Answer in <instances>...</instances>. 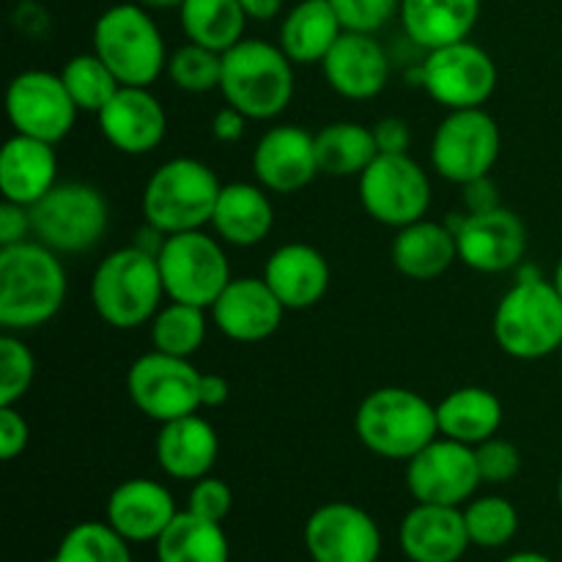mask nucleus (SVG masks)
Instances as JSON below:
<instances>
[{
	"instance_id": "1",
	"label": "nucleus",
	"mask_w": 562,
	"mask_h": 562,
	"mask_svg": "<svg viewBox=\"0 0 562 562\" xmlns=\"http://www.w3.org/2000/svg\"><path fill=\"white\" fill-rule=\"evenodd\" d=\"M66 300L58 252L42 241L0 247V324L9 333L36 329L55 318Z\"/></svg>"
},
{
	"instance_id": "2",
	"label": "nucleus",
	"mask_w": 562,
	"mask_h": 562,
	"mask_svg": "<svg viewBox=\"0 0 562 562\" xmlns=\"http://www.w3.org/2000/svg\"><path fill=\"white\" fill-rule=\"evenodd\" d=\"M165 294L157 252L146 247H121L97 267L91 300L99 318L115 329H135L159 313Z\"/></svg>"
},
{
	"instance_id": "3",
	"label": "nucleus",
	"mask_w": 562,
	"mask_h": 562,
	"mask_svg": "<svg viewBox=\"0 0 562 562\" xmlns=\"http://www.w3.org/2000/svg\"><path fill=\"white\" fill-rule=\"evenodd\" d=\"M220 91L225 102L247 119H278L294 97L291 58L261 38H241L228 53H223Z\"/></svg>"
},
{
	"instance_id": "4",
	"label": "nucleus",
	"mask_w": 562,
	"mask_h": 562,
	"mask_svg": "<svg viewBox=\"0 0 562 562\" xmlns=\"http://www.w3.org/2000/svg\"><path fill=\"white\" fill-rule=\"evenodd\" d=\"M355 428L371 453L390 461H409L437 439V406L415 390H373L357 409Z\"/></svg>"
},
{
	"instance_id": "5",
	"label": "nucleus",
	"mask_w": 562,
	"mask_h": 562,
	"mask_svg": "<svg viewBox=\"0 0 562 562\" xmlns=\"http://www.w3.org/2000/svg\"><path fill=\"white\" fill-rule=\"evenodd\" d=\"M220 181L209 165L179 157L159 165L143 190V217L159 234L201 231L212 223L220 198Z\"/></svg>"
},
{
	"instance_id": "6",
	"label": "nucleus",
	"mask_w": 562,
	"mask_h": 562,
	"mask_svg": "<svg viewBox=\"0 0 562 562\" xmlns=\"http://www.w3.org/2000/svg\"><path fill=\"white\" fill-rule=\"evenodd\" d=\"M494 340L516 360H543L562 349V296L541 278L519 280L494 311Z\"/></svg>"
},
{
	"instance_id": "7",
	"label": "nucleus",
	"mask_w": 562,
	"mask_h": 562,
	"mask_svg": "<svg viewBox=\"0 0 562 562\" xmlns=\"http://www.w3.org/2000/svg\"><path fill=\"white\" fill-rule=\"evenodd\" d=\"M93 53L121 86L148 88L168 66L162 33L143 5H110L93 25Z\"/></svg>"
},
{
	"instance_id": "8",
	"label": "nucleus",
	"mask_w": 562,
	"mask_h": 562,
	"mask_svg": "<svg viewBox=\"0 0 562 562\" xmlns=\"http://www.w3.org/2000/svg\"><path fill=\"white\" fill-rule=\"evenodd\" d=\"M110 209L102 192L82 181L55 184L31 206V228L36 241L55 252L91 250L104 236Z\"/></svg>"
},
{
	"instance_id": "9",
	"label": "nucleus",
	"mask_w": 562,
	"mask_h": 562,
	"mask_svg": "<svg viewBox=\"0 0 562 562\" xmlns=\"http://www.w3.org/2000/svg\"><path fill=\"white\" fill-rule=\"evenodd\" d=\"M157 263L165 294L173 302L195 307H212L234 280L220 241L203 231L165 236L157 250Z\"/></svg>"
},
{
	"instance_id": "10",
	"label": "nucleus",
	"mask_w": 562,
	"mask_h": 562,
	"mask_svg": "<svg viewBox=\"0 0 562 562\" xmlns=\"http://www.w3.org/2000/svg\"><path fill=\"white\" fill-rule=\"evenodd\" d=\"M360 201L376 223L404 228L426 217L431 181L409 154H379L360 173Z\"/></svg>"
},
{
	"instance_id": "11",
	"label": "nucleus",
	"mask_w": 562,
	"mask_h": 562,
	"mask_svg": "<svg viewBox=\"0 0 562 562\" xmlns=\"http://www.w3.org/2000/svg\"><path fill=\"white\" fill-rule=\"evenodd\" d=\"M499 126L483 108L450 110L431 140V165L442 179L470 184L483 179L499 157Z\"/></svg>"
},
{
	"instance_id": "12",
	"label": "nucleus",
	"mask_w": 562,
	"mask_h": 562,
	"mask_svg": "<svg viewBox=\"0 0 562 562\" xmlns=\"http://www.w3.org/2000/svg\"><path fill=\"white\" fill-rule=\"evenodd\" d=\"M126 393L148 420H179L195 415L201 406V373L184 357L154 349L132 362L126 373Z\"/></svg>"
},
{
	"instance_id": "13",
	"label": "nucleus",
	"mask_w": 562,
	"mask_h": 562,
	"mask_svg": "<svg viewBox=\"0 0 562 562\" xmlns=\"http://www.w3.org/2000/svg\"><path fill=\"white\" fill-rule=\"evenodd\" d=\"M417 82L450 110L481 108L497 86V66L486 49L464 38L431 49L417 69Z\"/></svg>"
},
{
	"instance_id": "14",
	"label": "nucleus",
	"mask_w": 562,
	"mask_h": 562,
	"mask_svg": "<svg viewBox=\"0 0 562 562\" xmlns=\"http://www.w3.org/2000/svg\"><path fill=\"white\" fill-rule=\"evenodd\" d=\"M481 483L475 448L456 439H434L406 461V486L417 503L459 508L477 492Z\"/></svg>"
},
{
	"instance_id": "15",
	"label": "nucleus",
	"mask_w": 562,
	"mask_h": 562,
	"mask_svg": "<svg viewBox=\"0 0 562 562\" xmlns=\"http://www.w3.org/2000/svg\"><path fill=\"white\" fill-rule=\"evenodd\" d=\"M5 113L16 135L36 137L44 143L64 140L77 119L75 99L66 91L60 75L49 71H22L9 82Z\"/></svg>"
},
{
	"instance_id": "16",
	"label": "nucleus",
	"mask_w": 562,
	"mask_h": 562,
	"mask_svg": "<svg viewBox=\"0 0 562 562\" xmlns=\"http://www.w3.org/2000/svg\"><path fill=\"white\" fill-rule=\"evenodd\" d=\"M305 547L313 562H376L382 532L373 516L357 505L329 503L307 519Z\"/></svg>"
},
{
	"instance_id": "17",
	"label": "nucleus",
	"mask_w": 562,
	"mask_h": 562,
	"mask_svg": "<svg viewBox=\"0 0 562 562\" xmlns=\"http://www.w3.org/2000/svg\"><path fill=\"white\" fill-rule=\"evenodd\" d=\"M459 258L477 272L497 274L514 269L527 252V228L510 209L472 212L453 228Z\"/></svg>"
},
{
	"instance_id": "18",
	"label": "nucleus",
	"mask_w": 562,
	"mask_h": 562,
	"mask_svg": "<svg viewBox=\"0 0 562 562\" xmlns=\"http://www.w3.org/2000/svg\"><path fill=\"white\" fill-rule=\"evenodd\" d=\"M97 119L104 140L132 157L154 151L168 130L165 108L154 93H148V88L140 86H121Z\"/></svg>"
},
{
	"instance_id": "19",
	"label": "nucleus",
	"mask_w": 562,
	"mask_h": 562,
	"mask_svg": "<svg viewBox=\"0 0 562 562\" xmlns=\"http://www.w3.org/2000/svg\"><path fill=\"white\" fill-rule=\"evenodd\" d=\"M252 173L263 190L300 192L318 173L316 135L294 124L272 126L252 151Z\"/></svg>"
},
{
	"instance_id": "20",
	"label": "nucleus",
	"mask_w": 562,
	"mask_h": 562,
	"mask_svg": "<svg viewBox=\"0 0 562 562\" xmlns=\"http://www.w3.org/2000/svg\"><path fill=\"white\" fill-rule=\"evenodd\" d=\"M283 302L274 296L263 278H239L225 285L212 305L220 333L239 344H256L269 338L283 322Z\"/></svg>"
},
{
	"instance_id": "21",
	"label": "nucleus",
	"mask_w": 562,
	"mask_h": 562,
	"mask_svg": "<svg viewBox=\"0 0 562 562\" xmlns=\"http://www.w3.org/2000/svg\"><path fill=\"white\" fill-rule=\"evenodd\" d=\"M322 69L329 86L346 99H373L390 80V58L373 33H340Z\"/></svg>"
},
{
	"instance_id": "22",
	"label": "nucleus",
	"mask_w": 562,
	"mask_h": 562,
	"mask_svg": "<svg viewBox=\"0 0 562 562\" xmlns=\"http://www.w3.org/2000/svg\"><path fill=\"white\" fill-rule=\"evenodd\" d=\"M176 514L179 510L168 488L148 477L124 481L108 499V525L130 543L157 541Z\"/></svg>"
},
{
	"instance_id": "23",
	"label": "nucleus",
	"mask_w": 562,
	"mask_h": 562,
	"mask_svg": "<svg viewBox=\"0 0 562 562\" xmlns=\"http://www.w3.org/2000/svg\"><path fill=\"white\" fill-rule=\"evenodd\" d=\"M464 510L417 503L401 525V549L412 562H459L470 547Z\"/></svg>"
},
{
	"instance_id": "24",
	"label": "nucleus",
	"mask_w": 562,
	"mask_h": 562,
	"mask_svg": "<svg viewBox=\"0 0 562 562\" xmlns=\"http://www.w3.org/2000/svg\"><path fill=\"white\" fill-rule=\"evenodd\" d=\"M263 280L283 302L285 311H307L327 294L329 263L316 247L291 241L269 256Z\"/></svg>"
},
{
	"instance_id": "25",
	"label": "nucleus",
	"mask_w": 562,
	"mask_h": 562,
	"mask_svg": "<svg viewBox=\"0 0 562 562\" xmlns=\"http://www.w3.org/2000/svg\"><path fill=\"white\" fill-rule=\"evenodd\" d=\"M58 157L53 143L14 135L0 148V190L3 201L31 209L55 187Z\"/></svg>"
},
{
	"instance_id": "26",
	"label": "nucleus",
	"mask_w": 562,
	"mask_h": 562,
	"mask_svg": "<svg viewBox=\"0 0 562 562\" xmlns=\"http://www.w3.org/2000/svg\"><path fill=\"white\" fill-rule=\"evenodd\" d=\"M157 461L170 477L201 481L212 472L220 456V439L212 423L198 415L162 423L157 434Z\"/></svg>"
},
{
	"instance_id": "27",
	"label": "nucleus",
	"mask_w": 562,
	"mask_h": 562,
	"mask_svg": "<svg viewBox=\"0 0 562 562\" xmlns=\"http://www.w3.org/2000/svg\"><path fill=\"white\" fill-rule=\"evenodd\" d=\"M481 16V0H401V22L417 47L428 53L464 42Z\"/></svg>"
},
{
	"instance_id": "28",
	"label": "nucleus",
	"mask_w": 562,
	"mask_h": 562,
	"mask_svg": "<svg viewBox=\"0 0 562 562\" xmlns=\"http://www.w3.org/2000/svg\"><path fill=\"white\" fill-rule=\"evenodd\" d=\"M459 258V241L450 225L417 220L398 228L393 241V263L412 280H434L450 269Z\"/></svg>"
},
{
	"instance_id": "29",
	"label": "nucleus",
	"mask_w": 562,
	"mask_h": 562,
	"mask_svg": "<svg viewBox=\"0 0 562 562\" xmlns=\"http://www.w3.org/2000/svg\"><path fill=\"white\" fill-rule=\"evenodd\" d=\"M274 212L267 192L256 184H225L214 206L212 225L220 239L236 247H252L272 231Z\"/></svg>"
},
{
	"instance_id": "30",
	"label": "nucleus",
	"mask_w": 562,
	"mask_h": 562,
	"mask_svg": "<svg viewBox=\"0 0 562 562\" xmlns=\"http://www.w3.org/2000/svg\"><path fill=\"white\" fill-rule=\"evenodd\" d=\"M344 25L329 0H300L280 25V49L291 64H322Z\"/></svg>"
},
{
	"instance_id": "31",
	"label": "nucleus",
	"mask_w": 562,
	"mask_h": 562,
	"mask_svg": "<svg viewBox=\"0 0 562 562\" xmlns=\"http://www.w3.org/2000/svg\"><path fill=\"white\" fill-rule=\"evenodd\" d=\"M503 401L483 387H461L437 406L439 434L464 445H481L503 426Z\"/></svg>"
},
{
	"instance_id": "32",
	"label": "nucleus",
	"mask_w": 562,
	"mask_h": 562,
	"mask_svg": "<svg viewBox=\"0 0 562 562\" xmlns=\"http://www.w3.org/2000/svg\"><path fill=\"white\" fill-rule=\"evenodd\" d=\"M159 562H228L231 549L220 521L181 510L157 538Z\"/></svg>"
},
{
	"instance_id": "33",
	"label": "nucleus",
	"mask_w": 562,
	"mask_h": 562,
	"mask_svg": "<svg viewBox=\"0 0 562 562\" xmlns=\"http://www.w3.org/2000/svg\"><path fill=\"white\" fill-rule=\"evenodd\" d=\"M179 11L187 38L214 53H228L245 36L247 14L239 0H184Z\"/></svg>"
},
{
	"instance_id": "34",
	"label": "nucleus",
	"mask_w": 562,
	"mask_h": 562,
	"mask_svg": "<svg viewBox=\"0 0 562 562\" xmlns=\"http://www.w3.org/2000/svg\"><path fill=\"white\" fill-rule=\"evenodd\" d=\"M376 157L379 146L373 130L355 121H338L324 126L316 135L318 173L338 176V179L360 176Z\"/></svg>"
},
{
	"instance_id": "35",
	"label": "nucleus",
	"mask_w": 562,
	"mask_h": 562,
	"mask_svg": "<svg viewBox=\"0 0 562 562\" xmlns=\"http://www.w3.org/2000/svg\"><path fill=\"white\" fill-rule=\"evenodd\" d=\"M151 340L157 351L190 360L201 349L203 340H206V316H203V307L187 305V302H170L168 307H162L154 316Z\"/></svg>"
},
{
	"instance_id": "36",
	"label": "nucleus",
	"mask_w": 562,
	"mask_h": 562,
	"mask_svg": "<svg viewBox=\"0 0 562 562\" xmlns=\"http://www.w3.org/2000/svg\"><path fill=\"white\" fill-rule=\"evenodd\" d=\"M60 80H64L69 97L75 99L77 110H86V113H99L121 88L119 77L108 69V64L97 53L75 55L66 60V66L60 69Z\"/></svg>"
},
{
	"instance_id": "37",
	"label": "nucleus",
	"mask_w": 562,
	"mask_h": 562,
	"mask_svg": "<svg viewBox=\"0 0 562 562\" xmlns=\"http://www.w3.org/2000/svg\"><path fill=\"white\" fill-rule=\"evenodd\" d=\"M49 562H132L130 541L104 521L71 527Z\"/></svg>"
},
{
	"instance_id": "38",
	"label": "nucleus",
	"mask_w": 562,
	"mask_h": 562,
	"mask_svg": "<svg viewBox=\"0 0 562 562\" xmlns=\"http://www.w3.org/2000/svg\"><path fill=\"white\" fill-rule=\"evenodd\" d=\"M464 521L467 532H470V541L483 549L505 547L516 536V530H519V514L503 497L475 499L464 510Z\"/></svg>"
},
{
	"instance_id": "39",
	"label": "nucleus",
	"mask_w": 562,
	"mask_h": 562,
	"mask_svg": "<svg viewBox=\"0 0 562 562\" xmlns=\"http://www.w3.org/2000/svg\"><path fill=\"white\" fill-rule=\"evenodd\" d=\"M168 75L181 91H214L223 82V53H214V49L190 42L170 55Z\"/></svg>"
},
{
	"instance_id": "40",
	"label": "nucleus",
	"mask_w": 562,
	"mask_h": 562,
	"mask_svg": "<svg viewBox=\"0 0 562 562\" xmlns=\"http://www.w3.org/2000/svg\"><path fill=\"white\" fill-rule=\"evenodd\" d=\"M36 376L31 349L14 335H0V406H14L25 398Z\"/></svg>"
},
{
	"instance_id": "41",
	"label": "nucleus",
	"mask_w": 562,
	"mask_h": 562,
	"mask_svg": "<svg viewBox=\"0 0 562 562\" xmlns=\"http://www.w3.org/2000/svg\"><path fill=\"white\" fill-rule=\"evenodd\" d=\"M344 31L376 33L401 11V0H329Z\"/></svg>"
},
{
	"instance_id": "42",
	"label": "nucleus",
	"mask_w": 562,
	"mask_h": 562,
	"mask_svg": "<svg viewBox=\"0 0 562 562\" xmlns=\"http://www.w3.org/2000/svg\"><path fill=\"white\" fill-rule=\"evenodd\" d=\"M477 470L486 483H508L519 475L521 470V453L514 442L508 439H486L475 448Z\"/></svg>"
},
{
	"instance_id": "43",
	"label": "nucleus",
	"mask_w": 562,
	"mask_h": 562,
	"mask_svg": "<svg viewBox=\"0 0 562 562\" xmlns=\"http://www.w3.org/2000/svg\"><path fill=\"white\" fill-rule=\"evenodd\" d=\"M231 505H234V494H231L228 483L220 477L195 481L190 499H187V510L209 521H223L231 514Z\"/></svg>"
},
{
	"instance_id": "44",
	"label": "nucleus",
	"mask_w": 562,
	"mask_h": 562,
	"mask_svg": "<svg viewBox=\"0 0 562 562\" xmlns=\"http://www.w3.org/2000/svg\"><path fill=\"white\" fill-rule=\"evenodd\" d=\"M31 428L14 406H0V459L11 461L27 448Z\"/></svg>"
},
{
	"instance_id": "45",
	"label": "nucleus",
	"mask_w": 562,
	"mask_h": 562,
	"mask_svg": "<svg viewBox=\"0 0 562 562\" xmlns=\"http://www.w3.org/2000/svg\"><path fill=\"white\" fill-rule=\"evenodd\" d=\"M33 234L31 228V209L20 206V203L3 201L0 206V247L20 245L27 241L25 236Z\"/></svg>"
},
{
	"instance_id": "46",
	"label": "nucleus",
	"mask_w": 562,
	"mask_h": 562,
	"mask_svg": "<svg viewBox=\"0 0 562 562\" xmlns=\"http://www.w3.org/2000/svg\"><path fill=\"white\" fill-rule=\"evenodd\" d=\"M373 137H376L379 154H406L409 151V126L401 119H382L373 126Z\"/></svg>"
},
{
	"instance_id": "47",
	"label": "nucleus",
	"mask_w": 562,
	"mask_h": 562,
	"mask_svg": "<svg viewBox=\"0 0 562 562\" xmlns=\"http://www.w3.org/2000/svg\"><path fill=\"white\" fill-rule=\"evenodd\" d=\"M467 195V209L472 212H492V209L499 206V198H497V187H494V181L488 179V176H483V179H475L470 181V184H464Z\"/></svg>"
},
{
	"instance_id": "48",
	"label": "nucleus",
	"mask_w": 562,
	"mask_h": 562,
	"mask_svg": "<svg viewBox=\"0 0 562 562\" xmlns=\"http://www.w3.org/2000/svg\"><path fill=\"white\" fill-rule=\"evenodd\" d=\"M245 121L247 115L239 113L236 108H223L212 121V135L217 137L220 143H236L241 135H245Z\"/></svg>"
},
{
	"instance_id": "49",
	"label": "nucleus",
	"mask_w": 562,
	"mask_h": 562,
	"mask_svg": "<svg viewBox=\"0 0 562 562\" xmlns=\"http://www.w3.org/2000/svg\"><path fill=\"white\" fill-rule=\"evenodd\" d=\"M228 393V382L220 373H201V406H223Z\"/></svg>"
},
{
	"instance_id": "50",
	"label": "nucleus",
	"mask_w": 562,
	"mask_h": 562,
	"mask_svg": "<svg viewBox=\"0 0 562 562\" xmlns=\"http://www.w3.org/2000/svg\"><path fill=\"white\" fill-rule=\"evenodd\" d=\"M250 20H272L283 9V0H239Z\"/></svg>"
},
{
	"instance_id": "51",
	"label": "nucleus",
	"mask_w": 562,
	"mask_h": 562,
	"mask_svg": "<svg viewBox=\"0 0 562 562\" xmlns=\"http://www.w3.org/2000/svg\"><path fill=\"white\" fill-rule=\"evenodd\" d=\"M503 562H552V560L543 558V554L538 552H519V554H510V558H505Z\"/></svg>"
},
{
	"instance_id": "52",
	"label": "nucleus",
	"mask_w": 562,
	"mask_h": 562,
	"mask_svg": "<svg viewBox=\"0 0 562 562\" xmlns=\"http://www.w3.org/2000/svg\"><path fill=\"white\" fill-rule=\"evenodd\" d=\"M140 3L148 5V9H181L184 0H140Z\"/></svg>"
},
{
	"instance_id": "53",
	"label": "nucleus",
	"mask_w": 562,
	"mask_h": 562,
	"mask_svg": "<svg viewBox=\"0 0 562 562\" xmlns=\"http://www.w3.org/2000/svg\"><path fill=\"white\" fill-rule=\"evenodd\" d=\"M552 283H554V289H558L560 296H562V258L558 261V269H554V280H552Z\"/></svg>"
},
{
	"instance_id": "54",
	"label": "nucleus",
	"mask_w": 562,
	"mask_h": 562,
	"mask_svg": "<svg viewBox=\"0 0 562 562\" xmlns=\"http://www.w3.org/2000/svg\"><path fill=\"white\" fill-rule=\"evenodd\" d=\"M558 499H560V505H562V477H560V486H558Z\"/></svg>"
},
{
	"instance_id": "55",
	"label": "nucleus",
	"mask_w": 562,
	"mask_h": 562,
	"mask_svg": "<svg viewBox=\"0 0 562 562\" xmlns=\"http://www.w3.org/2000/svg\"><path fill=\"white\" fill-rule=\"evenodd\" d=\"M560 355H562V349H560Z\"/></svg>"
}]
</instances>
